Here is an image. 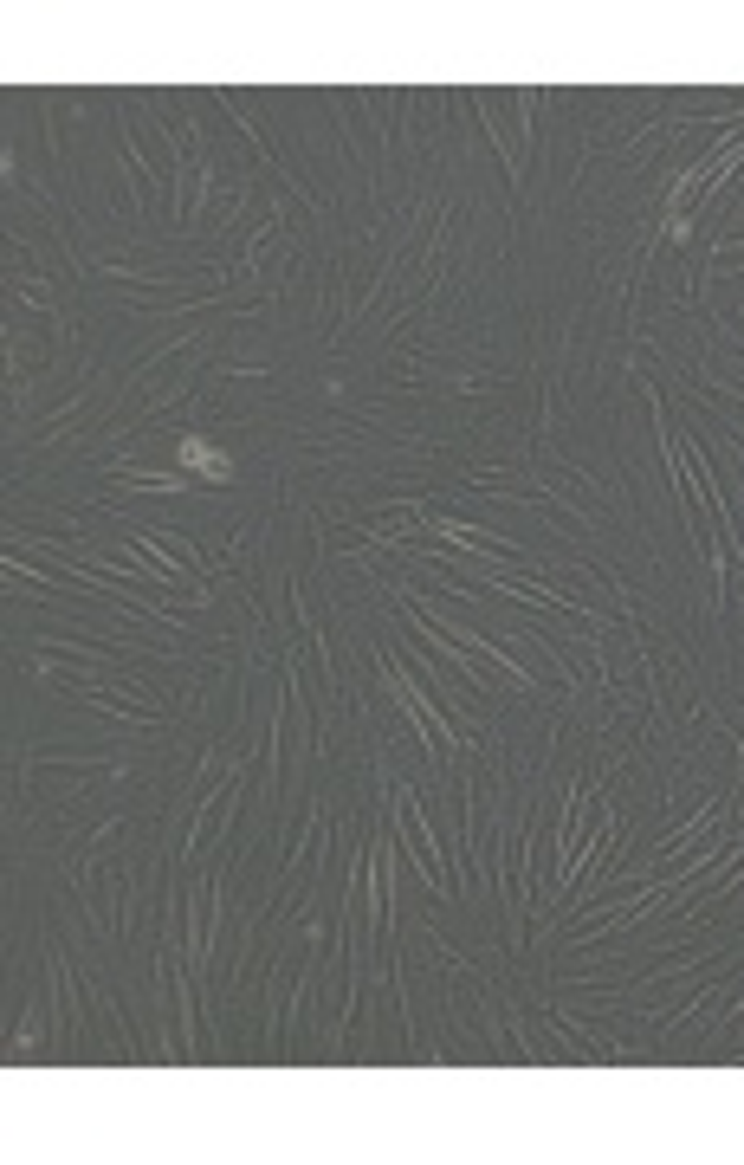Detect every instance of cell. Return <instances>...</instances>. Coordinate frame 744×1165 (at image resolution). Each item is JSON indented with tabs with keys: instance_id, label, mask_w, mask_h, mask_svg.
<instances>
[{
	"instance_id": "1",
	"label": "cell",
	"mask_w": 744,
	"mask_h": 1165,
	"mask_svg": "<svg viewBox=\"0 0 744 1165\" xmlns=\"http://www.w3.org/2000/svg\"><path fill=\"white\" fill-rule=\"evenodd\" d=\"M182 460H188V466H201V473H214V479H227V473H233L227 454H214V447H208V441H195V434L182 441Z\"/></svg>"
}]
</instances>
